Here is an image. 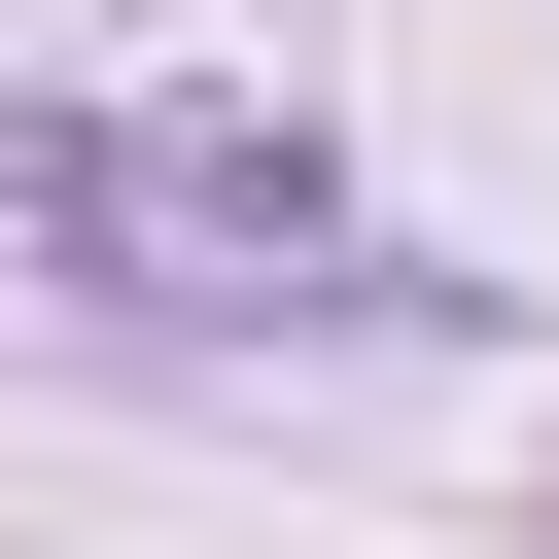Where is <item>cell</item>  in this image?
Segmentation results:
<instances>
[{"mask_svg": "<svg viewBox=\"0 0 559 559\" xmlns=\"http://www.w3.org/2000/svg\"><path fill=\"white\" fill-rule=\"evenodd\" d=\"M0 210L105 245L140 314H384V245L280 175V140H140V105H0Z\"/></svg>", "mask_w": 559, "mask_h": 559, "instance_id": "1", "label": "cell"}]
</instances>
